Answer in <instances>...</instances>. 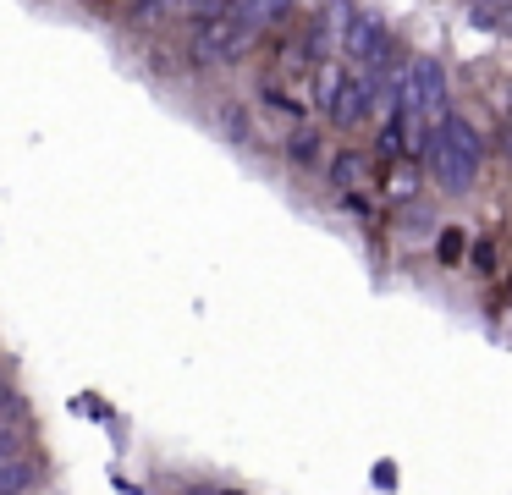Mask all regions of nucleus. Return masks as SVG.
Instances as JSON below:
<instances>
[{"label": "nucleus", "instance_id": "13", "mask_svg": "<svg viewBox=\"0 0 512 495\" xmlns=\"http://www.w3.org/2000/svg\"><path fill=\"white\" fill-rule=\"evenodd\" d=\"M507 143H512V121H507Z\"/></svg>", "mask_w": 512, "mask_h": 495}, {"label": "nucleus", "instance_id": "2", "mask_svg": "<svg viewBox=\"0 0 512 495\" xmlns=\"http://www.w3.org/2000/svg\"><path fill=\"white\" fill-rule=\"evenodd\" d=\"M336 33H342V55L353 66H364V72H375V66H386L391 55V28L375 17V11H358V6H336Z\"/></svg>", "mask_w": 512, "mask_h": 495}, {"label": "nucleus", "instance_id": "8", "mask_svg": "<svg viewBox=\"0 0 512 495\" xmlns=\"http://www.w3.org/2000/svg\"><path fill=\"white\" fill-rule=\"evenodd\" d=\"M171 11H177V0H127V17L133 22H160Z\"/></svg>", "mask_w": 512, "mask_h": 495}, {"label": "nucleus", "instance_id": "9", "mask_svg": "<svg viewBox=\"0 0 512 495\" xmlns=\"http://www.w3.org/2000/svg\"><path fill=\"white\" fill-rule=\"evenodd\" d=\"M314 143H320V138H314V132L303 127V132H292L287 154H292V160H298V165H314V154H320V149H314Z\"/></svg>", "mask_w": 512, "mask_h": 495}, {"label": "nucleus", "instance_id": "5", "mask_svg": "<svg viewBox=\"0 0 512 495\" xmlns=\"http://www.w3.org/2000/svg\"><path fill=\"white\" fill-rule=\"evenodd\" d=\"M226 17H232L237 28H243L248 39L259 44V39H270V33H276L281 22L292 17V0H237V6L226 11Z\"/></svg>", "mask_w": 512, "mask_h": 495}, {"label": "nucleus", "instance_id": "6", "mask_svg": "<svg viewBox=\"0 0 512 495\" xmlns=\"http://www.w3.org/2000/svg\"><path fill=\"white\" fill-rule=\"evenodd\" d=\"M331 187H342V193H364V187H375V160H369L364 149L331 154Z\"/></svg>", "mask_w": 512, "mask_h": 495}, {"label": "nucleus", "instance_id": "3", "mask_svg": "<svg viewBox=\"0 0 512 495\" xmlns=\"http://www.w3.org/2000/svg\"><path fill=\"white\" fill-rule=\"evenodd\" d=\"M320 105H325V121H331L336 132H358L369 121V110H375V99H369L364 77L342 72V66H325L320 72Z\"/></svg>", "mask_w": 512, "mask_h": 495}, {"label": "nucleus", "instance_id": "10", "mask_svg": "<svg viewBox=\"0 0 512 495\" xmlns=\"http://www.w3.org/2000/svg\"><path fill=\"white\" fill-rule=\"evenodd\" d=\"M474 6V22H496L501 11H512V0H468Z\"/></svg>", "mask_w": 512, "mask_h": 495}, {"label": "nucleus", "instance_id": "4", "mask_svg": "<svg viewBox=\"0 0 512 495\" xmlns=\"http://www.w3.org/2000/svg\"><path fill=\"white\" fill-rule=\"evenodd\" d=\"M188 50H193V61L215 66V61H237V55H248V50H254V39H248V33L237 28L226 11H215V17H199V22H193Z\"/></svg>", "mask_w": 512, "mask_h": 495}, {"label": "nucleus", "instance_id": "1", "mask_svg": "<svg viewBox=\"0 0 512 495\" xmlns=\"http://www.w3.org/2000/svg\"><path fill=\"white\" fill-rule=\"evenodd\" d=\"M424 165L435 171V187L441 193H474L479 171H485V138L468 116L446 110L430 132H424Z\"/></svg>", "mask_w": 512, "mask_h": 495}, {"label": "nucleus", "instance_id": "11", "mask_svg": "<svg viewBox=\"0 0 512 495\" xmlns=\"http://www.w3.org/2000/svg\"><path fill=\"white\" fill-rule=\"evenodd\" d=\"M457 253H463V237H457V231H446V237H441V259H457Z\"/></svg>", "mask_w": 512, "mask_h": 495}, {"label": "nucleus", "instance_id": "7", "mask_svg": "<svg viewBox=\"0 0 512 495\" xmlns=\"http://www.w3.org/2000/svg\"><path fill=\"white\" fill-rule=\"evenodd\" d=\"M39 484V457L23 446H12L0 457V495H28Z\"/></svg>", "mask_w": 512, "mask_h": 495}, {"label": "nucleus", "instance_id": "12", "mask_svg": "<svg viewBox=\"0 0 512 495\" xmlns=\"http://www.w3.org/2000/svg\"><path fill=\"white\" fill-rule=\"evenodd\" d=\"M496 28H501V33H507V39H512V11H501V17H496Z\"/></svg>", "mask_w": 512, "mask_h": 495}]
</instances>
